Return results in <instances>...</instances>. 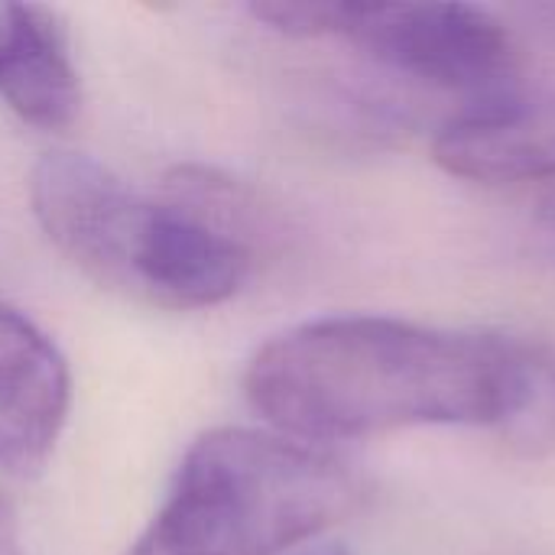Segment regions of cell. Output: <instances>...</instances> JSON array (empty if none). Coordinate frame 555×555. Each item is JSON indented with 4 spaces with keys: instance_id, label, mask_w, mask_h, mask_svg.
Here are the masks:
<instances>
[{
    "instance_id": "7",
    "label": "cell",
    "mask_w": 555,
    "mask_h": 555,
    "mask_svg": "<svg viewBox=\"0 0 555 555\" xmlns=\"http://www.w3.org/2000/svg\"><path fill=\"white\" fill-rule=\"evenodd\" d=\"M0 98L42 130H65L81 111V81L68 33L49 7L26 3L20 39L0 72Z\"/></svg>"
},
{
    "instance_id": "10",
    "label": "cell",
    "mask_w": 555,
    "mask_h": 555,
    "mask_svg": "<svg viewBox=\"0 0 555 555\" xmlns=\"http://www.w3.org/2000/svg\"><path fill=\"white\" fill-rule=\"evenodd\" d=\"M540 215H543L546 228L555 234V189L546 195V198H543V211H540Z\"/></svg>"
},
{
    "instance_id": "3",
    "label": "cell",
    "mask_w": 555,
    "mask_h": 555,
    "mask_svg": "<svg viewBox=\"0 0 555 555\" xmlns=\"http://www.w3.org/2000/svg\"><path fill=\"white\" fill-rule=\"evenodd\" d=\"M358 501V475L322 446L224 426L192 442L127 555H280L345 520Z\"/></svg>"
},
{
    "instance_id": "1",
    "label": "cell",
    "mask_w": 555,
    "mask_h": 555,
    "mask_svg": "<svg viewBox=\"0 0 555 555\" xmlns=\"http://www.w3.org/2000/svg\"><path fill=\"white\" fill-rule=\"evenodd\" d=\"M540 348L533 335L325 315L273 335L247 364L244 393L280 436L309 446L423 426H475L507 442Z\"/></svg>"
},
{
    "instance_id": "2",
    "label": "cell",
    "mask_w": 555,
    "mask_h": 555,
    "mask_svg": "<svg viewBox=\"0 0 555 555\" xmlns=\"http://www.w3.org/2000/svg\"><path fill=\"white\" fill-rule=\"evenodd\" d=\"M195 198L153 202L85 153H46L29 176L39 228L85 276L120 296L166 309H208L231 299L247 273V244L218 221L205 179Z\"/></svg>"
},
{
    "instance_id": "6",
    "label": "cell",
    "mask_w": 555,
    "mask_h": 555,
    "mask_svg": "<svg viewBox=\"0 0 555 555\" xmlns=\"http://www.w3.org/2000/svg\"><path fill=\"white\" fill-rule=\"evenodd\" d=\"M68 364L46 332L0 306V468L16 478L42 472L68 420Z\"/></svg>"
},
{
    "instance_id": "8",
    "label": "cell",
    "mask_w": 555,
    "mask_h": 555,
    "mask_svg": "<svg viewBox=\"0 0 555 555\" xmlns=\"http://www.w3.org/2000/svg\"><path fill=\"white\" fill-rule=\"evenodd\" d=\"M23 20H26V3H0V72L20 39Z\"/></svg>"
},
{
    "instance_id": "4",
    "label": "cell",
    "mask_w": 555,
    "mask_h": 555,
    "mask_svg": "<svg viewBox=\"0 0 555 555\" xmlns=\"http://www.w3.org/2000/svg\"><path fill=\"white\" fill-rule=\"evenodd\" d=\"M250 13L293 39H341L384 68L433 88L475 98L517 88L514 36L485 7L263 0Z\"/></svg>"
},
{
    "instance_id": "11",
    "label": "cell",
    "mask_w": 555,
    "mask_h": 555,
    "mask_svg": "<svg viewBox=\"0 0 555 555\" xmlns=\"http://www.w3.org/2000/svg\"><path fill=\"white\" fill-rule=\"evenodd\" d=\"M299 555H348L341 546H315V550H306Z\"/></svg>"
},
{
    "instance_id": "5",
    "label": "cell",
    "mask_w": 555,
    "mask_h": 555,
    "mask_svg": "<svg viewBox=\"0 0 555 555\" xmlns=\"http://www.w3.org/2000/svg\"><path fill=\"white\" fill-rule=\"evenodd\" d=\"M433 159L485 185L555 179V91L517 85L478 98L439 130Z\"/></svg>"
},
{
    "instance_id": "9",
    "label": "cell",
    "mask_w": 555,
    "mask_h": 555,
    "mask_svg": "<svg viewBox=\"0 0 555 555\" xmlns=\"http://www.w3.org/2000/svg\"><path fill=\"white\" fill-rule=\"evenodd\" d=\"M0 555H23L20 546V524L10 501L0 494Z\"/></svg>"
}]
</instances>
